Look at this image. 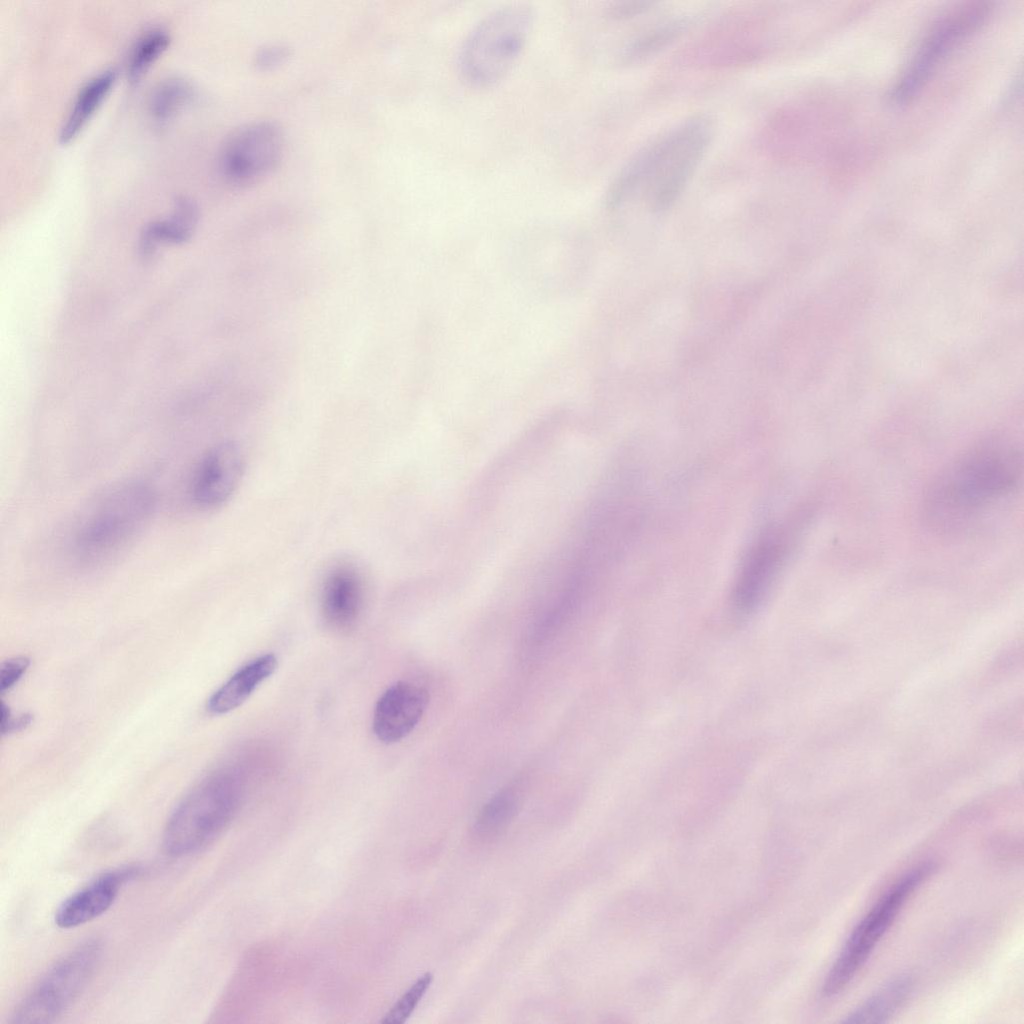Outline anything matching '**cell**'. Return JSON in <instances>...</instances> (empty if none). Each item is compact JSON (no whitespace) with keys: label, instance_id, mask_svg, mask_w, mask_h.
I'll return each instance as SVG.
<instances>
[{"label":"cell","instance_id":"21","mask_svg":"<svg viewBox=\"0 0 1024 1024\" xmlns=\"http://www.w3.org/2000/svg\"><path fill=\"white\" fill-rule=\"evenodd\" d=\"M193 97V88L185 79L169 76L160 80L151 90L148 109L152 118L160 123L174 117Z\"/></svg>","mask_w":1024,"mask_h":1024},{"label":"cell","instance_id":"3","mask_svg":"<svg viewBox=\"0 0 1024 1024\" xmlns=\"http://www.w3.org/2000/svg\"><path fill=\"white\" fill-rule=\"evenodd\" d=\"M158 505L154 488L138 479L110 484L74 516L66 554L82 570H98L121 559L150 526Z\"/></svg>","mask_w":1024,"mask_h":1024},{"label":"cell","instance_id":"11","mask_svg":"<svg viewBox=\"0 0 1024 1024\" xmlns=\"http://www.w3.org/2000/svg\"><path fill=\"white\" fill-rule=\"evenodd\" d=\"M244 472V457L233 442H222L210 448L197 463L189 485V496L195 506L212 510L222 506L233 495Z\"/></svg>","mask_w":1024,"mask_h":1024},{"label":"cell","instance_id":"14","mask_svg":"<svg viewBox=\"0 0 1024 1024\" xmlns=\"http://www.w3.org/2000/svg\"><path fill=\"white\" fill-rule=\"evenodd\" d=\"M364 581L351 563L335 565L324 578L320 609L327 627L347 631L354 627L364 606Z\"/></svg>","mask_w":1024,"mask_h":1024},{"label":"cell","instance_id":"7","mask_svg":"<svg viewBox=\"0 0 1024 1024\" xmlns=\"http://www.w3.org/2000/svg\"><path fill=\"white\" fill-rule=\"evenodd\" d=\"M933 863L916 866L895 882L853 929L830 968L822 993L830 998L842 992L865 964L910 895L934 871Z\"/></svg>","mask_w":1024,"mask_h":1024},{"label":"cell","instance_id":"10","mask_svg":"<svg viewBox=\"0 0 1024 1024\" xmlns=\"http://www.w3.org/2000/svg\"><path fill=\"white\" fill-rule=\"evenodd\" d=\"M788 534L780 528L765 531L750 547L734 588V607L741 615L753 612L777 577L788 552Z\"/></svg>","mask_w":1024,"mask_h":1024},{"label":"cell","instance_id":"26","mask_svg":"<svg viewBox=\"0 0 1024 1024\" xmlns=\"http://www.w3.org/2000/svg\"><path fill=\"white\" fill-rule=\"evenodd\" d=\"M652 6V2L646 1L616 2L608 8V16L615 20H627L646 12Z\"/></svg>","mask_w":1024,"mask_h":1024},{"label":"cell","instance_id":"4","mask_svg":"<svg viewBox=\"0 0 1024 1024\" xmlns=\"http://www.w3.org/2000/svg\"><path fill=\"white\" fill-rule=\"evenodd\" d=\"M242 796V781L234 769L219 767L207 774L169 815L162 836L165 852L183 857L211 844L232 822Z\"/></svg>","mask_w":1024,"mask_h":1024},{"label":"cell","instance_id":"17","mask_svg":"<svg viewBox=\"0 0 1024 1024\" xmlns=\"http://www.w3.org/2000/svg\"><path fill=\"white\" fill-rule=\"evenodd\" d=\"M117 77L115 68H107L92 76L79 89L59 132V142H70L84 127Z\"/></svg>","mask_w":1024,"mask_h":1024},{"label":"cell","instance_id":"20","mask_svg":"<svg viewBox=\"0 0 1024 1024\" xmlns=\"http://www.w3.org/2000/svg\"><path fill=\"white\" fill-rule=\"evenodd\" d=\"M519 792L506 787L497 792L481 809L473 826L475 838L487 842L497 838L509 826L517 813Z\"/></svg>","mask_w":1024,"mask_h":1024},{"label":"cell","instance_id":"6","mask_svg":"<svg viewBox=\"0 0 1024 1024\" xmlns=\"http://www.w3.org/2000/svg\"><path fill=\"white\" fill-rule=\"evenodd\" d=\"M103 945L87 939L56 961L11 1014L14 1024L52 1023L78 999L96 971Z\"/></svg>","mask_w":1024,"mask_h":1024},{"label":"cell","instance_id":"23","mask_svg":"<svg viewBox=\"0 0 1024 1024\" xmlns=\"http://www.w3.org/2000/svg\"><path fill=\"white\" fill-rule=\"evenodd\" d=\"M432 981L433 975L430 972L421 975L393 1004L381 1022L393 1024L405 1022L420 1003Z\"/></svg>","mask_w":1024,"mask_h":1024},{"label":"cell","instance_id":"12","mask_svg":"<svg viewBox=\"0 0 1024 1024\" xmlns=\"http://www.w3.org/2000/svg\"><path fill=\"white\" fill-rule=\"evenodd\" d=\"M428 692L423 687L398 681L378 699L373 714V730L384 743H395L408 736L420 722L427 704Z\"/></svg>","mask_w":1024,"mask_h":1024},{"label":"cell","instance_id":"16","mask_svg":"<svg viewBox=\"0 0 1024 1024\" xmlns=\"http://www.w3.org/2000/svg\"><path fill=\"white\" fill-rule=\"evenodd\" d=\"M198 218L199 210L192 199L185 196L176 198L171 216L153 221L144 228L139 242L140 254L148 258L159 244L186 242L191 237Z\"/></svg>","mask_w":1024,"mask_h":1024},{"label":"cell","instance_id":"8","mask_svg":"<svg viewBox=\"0 0 1024 1024\" xmlns=\"http://www.w3.org/2000/svg\"><path fill=\"white\" fill-rule=\"evenodd\" d=\"M991 13V4L981 1L964 3L942 14L926 32L893 86L891 100L897 104L911 100L943 60L977 32Z\"/></svg>","mask_w":1024,"mask_h":1024},{"label":"cell","instance_id":"1","mask_svg":"<svg viewBox=\"0 0 1024 1024\" xmlns=\"http://www.w3.org/2000/svg\"><path fill=\"white\" fill-rule=\"evenodd\" d=\"M1021 448L1005 437L981 440L953 458L928 485L923 513L928 524L953 531L1001 504L1019 488Z\"/></svg>","mask_w":1024,"mask_h":1024},{"label":"cell","instance_id":"2","mask_svg":"<svg viewBox=\"0 0 1024 1024\" xmlns=\"http://www.w3.org/2000/svg\"><path fill=\"white\" fill-rule=\"evenodd\" d=\"M713 119L689 116L638 149L620 168L606 196L617 209L641 199L654 212L671 208L703 160L714 136Z\"/></svg>","mask_w":1024,"mask_h":1024},{"label":"cell","instance_id":"22","mask_svg":"<svg viewBox=\"0 0 1024 1024\" xmlns=\"http://www.w3.org/2000/svg\"><path fill=\"white\" fill-rule=\"evenodd\" d=\"M170 43V35L162 27L146 30L134 43L127 62L130 81H137L163 53Z\"/></svg>","mask_w":1024,"mask_h":1024},{"label":"cell","instance_id":"5","mask_svg":"<svg viewBox=\"0 0 1024 1024\" xmlns=\"http://www.w3.org/2000/svg\"><path fill=\"white\" fill-rule=\"evenodd\" d=\"M534 20L525 3H510L483 15L468 31L458 52L463 78L476 86L501 80L521 55Z\"/></svg>","mask_w":1024,"mask_h":1024},{"label":"cell","instance_id":"19","mask_svg":"<svg viewBox=\"0 0 1024 1024\" xmlns=\"http://www.w3.org/2000/svg\"><path fill=\"white\" fill-rule=\"evenodd\" d=\"M689 25L686 17L671 18L654 25L623 47L619 56L621 62L635 64L653 57L679 39Z\"/></svg>","mask_w":1024,"mask_h":1024},{"label":"cell","instance_id":"18","mask_svg":"<svg viewBox=\"0 0 1024 1024\" xmlns=\"http://www.w3.org/2000/svg\"><path fill=\"white\" fill-rule=\"evenodd\" d=\"M914 980L902 975L879 988L857 1008L850 1012L843 1023H882L892 1017L909 999Z\"/></svg>","mask_w":1024,"mask_h":1024},{"label":"cell","instance_id":"24","mask_svg":"<svg viewBox=\"0 0 1024 1024\" xmlns=\"http://www.w3.org/2000/svg\"><path fill=\"white\" fill-rule=\"evenodd\" d=\"M30 660L26 657H14L2 663L0 672V692L4 694L13 688L27 671Z\"/></svg>","mask_w":1024,"mask_h":1024},{"label":"cell","instance_id":"9","mask_svg":"<svg viewBox=\"0 0 1024 1024\" xmlns=\"http://www.w3.org/2000/svg\"><path fill=\"white\" fill-rule=\"evenodd\" d=\"M284 144L283 130L273 121L242 125L228 135L220 148V172L237 186L256 183L277 167Z\"/></svg>","mask_w":1024,"mask_h":1024},{"label":"cell","instance_id":"15","mask_svg":"<svg viewBox=\"0 0 1024 1024\" xmlns=\"http://www.w3.org/2000/svg\"><path fill=\"white\" fill-rule=\"evenodd\" d=\"M276 668L277 658L274 654H265L247 663L210 696L207 710L221 715L238 708Z\"/></svg>","mask_w":1024,"mask_h":1024},{"label":"cell","instance_id":"13","mask_svg":"<svg viewBox=\"0 0 1024 1024\" xmlns=\"http://www.w3.org/2000/svg\"><path fill=\"white\" fill-rule=\"evenodd\" d=\"M140 873L139 866H126L100 874L59 905L55 924L70 929L99 917L112 906L122 885Z\"/></svg>","mask_w":1024,"mask_h":1024},{"label":"cell","instance_id":"25","mask_svg":"<svg viewBox=\"0 0 1024 1024\" xmlns=\"http://www.w3.org/2000/svg\"><path fill=\"white\" fill-rule=\"evenodd\" d=\"M290 56L288 47L271 44L260 48L255 54L254 63L261 70L275 68L284 63Z\"/></svg>","mask_w":1024,"mask_h":1024},{"label":"cell","instance_id":"27","mask_svg":"<svg viewBox=\"0 0 1024 1024\" xmlns=\"http://www.w3.org/2000/svg\"><path fill=\"white\" fill-rule=\"evenodd\" d=\"M32 721L29 714L14 716L10 709L2 702L1 704V733L9 734L25 729Z\"/></svg>","mask_w":1024,"mask_h":1024}]
</instances>
